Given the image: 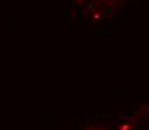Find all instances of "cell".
Returning a JSON list of instances; mask_svg holds the SVG:
<instances>
[{"mask_svg": "<svg viewBox=\"0 0 149 130\" xmlns=\"http://www.w3.org/2000/svg\"><path fill=\"white\" fill-rule=\"evenodd\" d=\"M70 9L79 17L90 20H102L115 14L119 5L124 0H67Z\"/></svg>", "mask_w": 149, "mask_h": 130, "instance_id": "6da1fadb", "label": "cell"}]
</instances>
